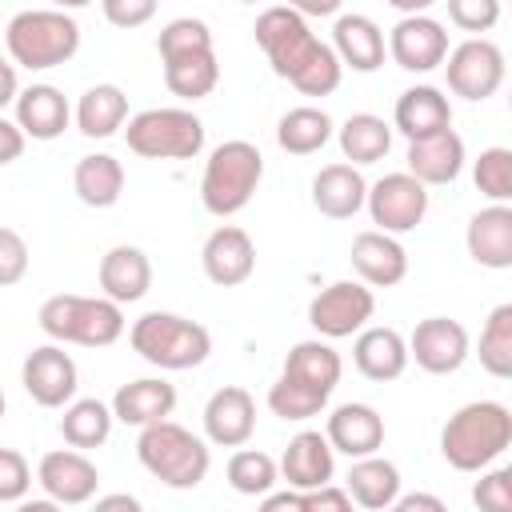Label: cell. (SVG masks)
<instances>
[{"mask_svg":"<svg viewBox=\"0 0 512 512\" xmlns=\"http://www.w3.org/2000/svg\"><path fill=\"white\" fill-rule=\"evenodd\" d=\"M348 508H352L348 488H332V480L300 492V512H348Z\"/></svg>","mask_w":512,"mask_h":512,"instance_id":"47","label":"cell"},{"mask_svg":"<svg viewBox=\"0 0 512 512\" xmlns=\"http://www.w3.org/2000/svg\"><path fill=\"white\" fill-rule=\"evenodd\" d=\"M136 460L144 464L148 476H156L164 488H176V492H188V488L204 484V476L212 468L208 440H200L196 432H188L184 424H176L168 416L140 428Z\"/></svg>","mask_w":512,"mask_h":512,"instance_id":"4","label":"cell"},{"mask_svg":"<svg viewBox=\"0 0 512 512\" xmlns=\"http://www.w3.org/2000/svg\"><path fill=\"white\" fill-rule=\"evenodd\" d=\"M396 512H416V508H428V512H444V500L440 496H424V492H412V496H396L392 500Z\"/></svg>","mask_w":512,"mask_h":512,"instance_id":"50","label":"cell"},{"mask_svg":"<svg viewBox=\"0 0 512 512\" xmlns=\"http://www.w3.org/2000/svg\"><path fill=\"white\" fill-rule=\"evenodd\" d=\"M384 44H388V56L396 60V68L432 72L448 56V28L440 20H432L428 12H416V16H400Z\"/></svg>","mask_w":512,"mask_h":512,"instance_id":"16","label":"cell"},{"mask_svg":"<svg viewBox=\"0 0 512 512\" xmlns=\"http://www.w3.org/2000/svg\"><path fill=\"white\" fill-rule=\"evenodd\" d=\"M284 376H292V380H300V384H308V388H316V392H324V396H332V388L340 384V376H344V360H340V352L328 344V340H300V344H292V352L284 356Z\"/></svg>","mask_w":512,"mask_h":512,"instance_id":"33","label":"cell"},{"mask_svg":"<svg viewBox=\"0 0 512 512\" xmlns=\"http://www.w3.org/2000/svg\"><path fill=\"white\" fill-rule=\"evenodd\" d=\"M332 472H336V452H332L324 432L304 428V432H296L288 440V448L280 456V480L288 488H296V492L320 488V484L332 480Z\"/></svg>","mask_w":512,"mask_h":512,"instance_id":"22","label":"cell"},{"mask_svg":"<svg viewBox=\"0 0 512 512\" xmlns=\"http://www.w3.org/2000/svg\"><path fill=\"white\" fill-rule=\"evenodd\" d=\"M352 360H356V372L376 380V384H388L396 376H404L408 368V340L396 332V328H384V324H364L356 332V344H352Z\"/></svg>","mask_w":512,"mask_h":512,"instance_id":"26","label":"cell"},{"mask_svg":"<svg viewBox=\"0 0 512 512\" xmlns=\"http://www.w3.org/2000/svg\"><path fill=\"white\" fill-rule=\"evenodd\" d=\"M112 424H116L112 404H104L96 396H84V400L72 396L64 404V416H60V436H64V444L88 452V448H100L112 436Z\"/></svg>","mask_w":512,"mask_h":512,"instance_id":"36","label":"cell"},{"mask_svg":"<svg viewBox=\"0 0 512 512\" xmlns=\"http://www.w3.org/2000/svg\"><path fill=\"white\" fill-rule=\"evenodd\" d=\"M480 368L496 380L512 376V304H496L480 328Z\"/></svg>","mask_w":512,"mask_h":512,"instance_id":"39","label":"cell"},{"mask_svg":"<svg viewBox=\"0 0 512 512\" xmlns=\"http://www.w3.org/2000/svg\"><path fill=\"white\" fill-rule=\"evenodd\" d=\"M4 408H8V400H4V392H0V420H4Z\"/></svg>","mask_w":512,"mask_h":512,"instance_id":"55","label":"cell"},{"mask_svg":"<svg viewBox=\"0 0 512 512\" xmlns=\"http://www.w3.org/2000/svg\"><path fill=\"white\" fill-rule=\"evenodd\" d=\"M32 488V468L16 448H0V504H20Z\"/></svg>","mask_w":512,"mask_h":512,"instance_id":"44","label":"cell"},{"mask_svg":"<svg viewBox=\"0 0 512 512\" xmlns=\"http://www.w3.org/2000/svg\"><path fill=\"white\" fill-rule=\"evenodd\" d=\"M224 476H228L232 492H240V496H264V492H272V488L280 484V464H276L268 452L240 444V448L228 456Z\"/></svg>","mask_w":512,"mask_h":512,"instance_id":"38","label":"cell"},{"mask_svg":"<svg viewBox=\"0 0 512 512\" xmlns=\"http://www.w3.org/2000/svg\"><path fill=\"white\" fill-rule=\"evenodd\" d=\"M372 312H376V296L364 280H332L312 296L308 324L324 340H344V336H356L372 320Z\"/></svg>","mask_w":512,"mask_h":512,"instance_id":"12","label":"cell"},{"mask_svg":"<svg viewBox=\"0 0 512 512\" xmlns=\"http://www.w3.org/2000/svg\"><path fill=\"white\" fill-rule=\"evenodd\" d=\"M448 4V20L460 32H492L500 24V0H444Z\"/></svg>","mask_w":512,"mask_h":512,"instance_id":"42","label":"cell"},{"mask_svg":"<svg viewBox=\"0 0 512 512\" xmlns=\"http://www.w3.org/2000/svg\"><path fill=\"white\" fill-rule=\"evenodd\" d=\"M20 384L24 392L40 404V408H64L72 396H76V384H80V372H76V360L64 352V344H40L24 356L20 364Z\"/></svg>","mask_w":512,"mask_h":512,"instance_id":"14","label":"cell"},{"mask_svg":"<svg viewBox=\"0 0 512 512\" xmlns=\"http://www.w3.org/2000/svg\"><path fill=\"white\" fill-rule=\"evenodd\" d=\"M464 244L480 268H492V272L512 268V208L508 204L480 208L464 228Z\"/></svg>","mask_w":512,"mask_h":512,"instance_id":"25","label":"cell"},{"mask_svg":"<svg viewBox=\"0 0 512 512\" xmlns=\"http://www.w3.org/2000/svg\"><path fill=\"white\" fill-rule=\"evenodd\" d=\"M200 268L220 288L244 284L256 272V244H252V236L244 228H236V224H220L204 240V248H200Z\"/></svg>","mask_w":512,"mask_h":512,"instance_id":"18","label":"cell"},{"mask_svg":"<svg viewBox=\"0 0 512 512\" xmlns=\"http://www.w3.org/2000/svg\"><path fill=\"white\" fill-rule=\"evenodd\" d=\"M240 4H260V0H240Z\"/></svg>","mask_w":512,"mask_h":512,"instance_id":"56","label":"cell"},{"mask_svg":"<svg viewBox=\"0 0 512 512\" xmlns=\"http://www.w3.org/2000/svg\"><path fill=\"white\" fill-rule=\"evenodd\" d=\"M368 180L360 176L356 164H324L312 176V204L328 220H352L364 208Z\"/></svg>","mask_w":512,"mask_h":512,"instance_id":"29","label":"cell"},{"mask_svg":"<svg viewBox=\"0 0 512 512\" xmlns=\"http://www.w3.org/2000/svg\"><path fill=\"white\" fill-rule=\"evenodd\" d=\"M16 96H20V76H16V64H12L8 56H0V112H4L8 104H16Z\"/></svg>","mask_w":512,"mask_h":512,"instance_id":"49","label":"cell"},{"mask_svg":"<svg viewBox=\"0 0 512 512\" xmlns=\"http://www.w3.org/2000/svg\"><path fill=\"white\" fill-rule=\"evenodd\" d=\"M72 192L88 208H112L124 192V164L112 152H88L72 168Z\"/></svg>","mask_w":512,"mask_h":512,"instance_id":"32","label":"cell"},{"mask_svg":"<svg viewBox=\"0 0 512 512\" xmlns=\"http://www.w3.org/2000/svg\"><path fill=\"white\" fill-rule=\"evenodd\" d=\"M364 208L380 232H412L428 216V184H420L412 172H388L364 192Z\"/></svg>","mask_w":512,"mask_h":512,"instance_id":"11","label":"cell"},{"mask_svg":"<svg viewBox=\"0 0 512 512\" xmlns=\"http://www.w3.org/2000/svg\"><path fill=\"white\" fill-rule=\"evenodd\" d=\"M472 180L492 204H508L512 200V148H500V144L484 148L472 164Z\"/></svg>","mask_w":512,"mask_h":512,"instance_id":"41","label":"cell"},{"mask_svg":"<svg viewBox=\"0 0 512 512\" xmlns=\"http://www.w3.org/2000/svg\"><path fill=\"white\" fill-rule=\"evenodd\" d=\"M348 256H352L356 276L368 288H392V284H400L408 276V252L392 232H380V228L356 232Z\"/></svg>","mask_w":512,"mask_h":512,"instance_id":"21","label":"cell"},{"mask_svg":"<svg viewBox=\"0 0 512 512\" xmlns=\"http://www.w3.org/2000/svg\"><path fill=\"white\" fill-rule=\"evenodd\" d=\"M36 324L56 344H80V348H108L124 336V304L108 296H76L60 292L48 296L36 312Z\"/></svg>","mask_w":512,"mask_h":512,"instance_id":"5","label":"cell"},{"mask_svg":"<svg viewBox=\"0 0 512 512\" xmlns=\"http://www.w3.org/2000/svg\"><path fill=\"white\" fill-rule=\"evenodd\" d=\"M160 0H100V12L112 28H140L156 16Z\"/></svg>","mask_w":512,"mask_h":512,"instance_id":"46","label":"cell"},{"mask_svg":"<svg viewBox=\"0 0 512 512\" xmlns=\"http://www.w3.org/2000/svg\"><path fill=\"white\" fill-rule=\"evenodd\" d=\"M8 60L28 72L60 68L80 52V24L60 8H24L4 28Z\"/></svg>","mask_w":512,"mask_h":512,"instance_id":"6","label":"cell"},{"mask_svg":"<svg viewBox=\"0 0 512 512\" xmlns=\"http://www.w3.org/2000/svg\"><path fill=\"white\" fill-rule=\"evenodd\" d=\"M28 276V244L16 228L0 224V288H12Z\"/></svg>","mask_w":512,"mask_h":512,"instance_id":"45","label":"cell"},{"mask_svg":"<svg viewBox=\"0 0 512 512\" xmlns=\"http://www.w3.org/2000/svg\"><path fill=\"white\" fill-rule=\"evenodd\" d=\"M512 444V412L500 400H472L440 428V456L456 472H480Z\"/></svg>","mask_w":512,"mask_h":512,"instance_id":"3","label":"cell"},{"mask_svg":"<svg viewBox=\"0 0 512 512\" xmlns=\"http://www.w3.org/2000/svg\"><path fill=\"white\" fill-rule=\"evenodd\" d=\"M260 180H264V156H260V148L252 140H224L204 160L200 204L212 216H220V220L224 216H236L256 196Z\"/></svg>","mask_w":512,"mask_h":512,"instance_id":"8","label":"cell"},{"mask_svg":"<svg viewBox=\"0 0 512 512\" xmlns=\"http://www.w3.org/2000/svg\"><path fill=\"white\" fill-rule=\"evenodd\" d=\"M100 292L116 304H136L148 296L152 288V260L144 248L136 244H112L104 256H100Z\"/></svg>","mask_w":512,"mask_h":512,"instance_id":"23","label":"cell"},{"mask_svg":"<svg viewBox=\"0 0 512 512\" xmlns=\"http://www.w3.org/2000/svg\"><path fill=\"white\" fill-rule=\"evenodd\" d=\"M76 128L88 136V140H108L124 128L128 120V96L124 88L116 84H92L80 100H76Z\"/></svg>","mask_w":512,"mask_h":512,"instance_id":"34","label":"cell"},{"mask_svg":"<svg viewBox=\"0 0 512 512\" xmlns=\"http://www.w3.org/2000/svg\"><path fill=\"white\" fill-rule=\"evenodd\" d=\"M176 408V388L164 380V376H140V380H128L116 388L112 396V416L120 424H132V428H144V424H156L164 416H172Z\"/></svg>","mask_w":512,"mask_h":512,"instance_id":"30","label":"cell"},{"mask_svg":"<svg viewBox=\"0 0 512 512\" xmlns=\"http://www.w3.org/2000/svg\"><path fill=\"white\" fill-rule=\"evenodd\" d=\"M464 140L456 128H440L432 136L408 140V156H404V172H412L420 184L436 188V184H452L464 172Z\"/></svg>","mask_w":512,"mask_h":512,"instance_id":"20","label":"cell"},{"mask_svg":"<svg viewBox=\"0 0 512 512\" xmlns=\"http://www.w3.org/2000/svg\"><path fill=\"white\" fill-rule=\"evenodd\" d=\"M12 108H16L20 132L32 136V140H56V136H64V128L72 120V108H68V100H64V92L56 84H28V88H20Z\"/></svg>","mask_w":512,"mask_h":512,"instance_id":"28","label":"cell"},{"mask_svg":"<svg viewBox=\"0 0 512 512\" xmlns=\"http://www.w3.org/2000/svg\"><path fill=\"white\" fill-rule=\"evenodd\" d=\"M444 72H448V88L460 96V100H488L500 92L504 84V52L496 40L488 36H468L464 44L448 48L444 56Z\"/></svg>","mask_w":512,"mask_h":512,"instance_id":"10","label":"cell"},{"mask_svg":"<svg viewBox=\"0 0 512 512\" xmlns=\"http://www.w3.org/2000/svg\"><path fill=\"white\" fill-rule=\"evenodd\" d=\"M388 4H392L400 16H416V12H428L436 0H388Z\"/></svg>","mask_w":512,"mask_h":512,"instance_id":"53","label":"cell"},{"mask_svg":"<svg viewBox=\"0 0 512 512\" xmlns=\"http://www.w3.org/2000/svg\"><path fill=\"white\" fill-rule=\"evenodd\" d=\"M256 432V400L240 384H224L204 404V436L216 448H240Z\"/></svg>","mask_w":512,"mask_h":512,"instance_id":"17","label":"cell"},{"mask_svg":"<svg viewBox=\"0 0 512 512\" xmlns=\"http://www.w3.org/2000/svg\"><path fill=\"white\" fill-rule=\"evenodd\" d=\"M128 344L140 360H148L160 372H188L208 360L212 332L200 320H188L176 312H144L140 320H132Z\"/></svg>","mask_w":512,"mask_h":512,"instance_id":"7","label":"cell"},{"mask_svg":"<svg viewBox=\"0 0 512 512\" xmlns=\"http://www.w3.org/2000/svg\"><path fill=\"white\" fill-rule=\"evenodd\" d=\"M324 436L332 444V452L356 460V456H372L384 448V416L372 408V404H360V400H348L340 408L328 412V424H324Z\"/></svg>","mask_w":512,"mask_h":512,"instance_id":"19","label":"cell"},{"mask_svg":"<svg viewBox=\"0 0 512 512\" xmlns=\"http://www.w3.org/2000/svg\"><path fill=\"white\" fill-rule=\"evenodd\" d=\"M336 144L344 152L348 164H376L388 156L392 148V124L376 112H352L340 128H336Z\"/></svg>","mask_w":512,"mask_h":512,"instance_id":"35","label":"cell"},{"mask_svg":"<svg viewBox=\"0 0 512 512\" xmlns=\"http://www.w3.org/2000/svg\"><path fill=\"white\" fill-rule=\"evenodd\" d=\"M92 0H52V8H60V12H76V8H88Z\"/></svg>","mask_w":512,"mask_h":512,"instance_id":"54","label":"cell"},{"mask_svg":"<svg viewBox=\"0 0 512 512\" xmlns=\"http://www.w3.org/2000/svg\"><path fill=\"white\" fill-rule=\"evenodd\" d=\"M344 488L352 496V504L368 508V512H384L392 508V500L400 496V468L384 456H356L348 476H344Z\"/></svg>","mask_w":512,"mask_h":512,"instance_id":"31","label":"cell"},{"mask_svg":"<svg viewBox=\"0 0 512 512\" xmlns=\"http://www.w3.org/2000/svg\"><path fill=\"white\" fill-rule=\"evenodd\" d=\"M268 408L280 420H312V416H320L328 408V396L280 372V380L268 388Z\"/></svg>","mask_w":512,"mask_h":512,"instance_id":"40","label":"cell"},{"mask_svg":"<svg viewBox=\"0 0 512 512\" xmlns=\"http://www.w3.org/2000/svg\"><path fill=\"white\" fill-rule=\"evenodd\" d=\"M484 472V468H480ZM472 504L484 512H512V472L492 468L472 484Z\"/></svg>","mask_w":512,"mask_h":512,"instance_id":"43","label":"cell"},{"mask_svg":"<svg viewBox=\"0 0 512 512\" xmlns=\"http://www.w3.org/2000/svg\"><path fill=\"white\" fill-rule=\"evenodd\" d=\"M24 144H28V136L20 132V124H16V120H8V116L0 112V168H4V164H12V160H20Z\"/></svg>","mask_w":512,"mask_h":512,"instance_id":"48","label":"cell"},{"mask_svg":"<svg viewBox=\"0 0 512 512\" xmlns=\"http://www.w3.org/2000/svg\"><path fill=\"white\" fill-rule=\"evenodd\" d=\"M252 36L264 48L272 72L280 80H288L300 96H332L340 88V76H344L340 56L332 52V44H324L308 28V20L296 8H288V4L264 8L256 16Z\"/></svg>","mask_w":512,"mask_h":512,"instance_id":"1","label":"cell"},{"mask_svg":"<svg viewBox=\"0 0 512 512\" xmlns=\"http://www.w3.org/2000/svg\"><path fill=\"white\" fill-rule=\"evenodd\" d=\"M156 52L164 64V84L180 100H204L220 84V60L212 48V28L196 16H176L160 28Z\"/></svg>","mask_w":512,"mask_h":512,"instance_id":"2","label":"cell"},{"mask_svg":"<svg viewBox=\"0 0 512 512\" xmlns=\"http://www.w3.org/2000/svg\"><path fill=\"white\" fill-rule=\"evenodd\" d=\"M332 52L352 72H376L384 64V56H388L384 28L364 12H344L332 24Z\"/></svg>","mask_w":512,"mask_h":512,"instance_id":"24","label":"cell"},{"mask_svg":"<svg viewBox=\"0 0 512 512\" xmlns=\"http://www.w3.org/2000/svg\"><path fill=\"white\" fill-rule=\"evenodd\" d=\"M328 140H332V116L324 108H312V104L288 108L280 116V124H276V144L284 152H292V156H312Z\"/></svg>","mask_w":512,"mask_h":512,"instance_id":"37","label":"cell"},{"mask_svg":"<svg viewBox=\"0 0 512 512\" xmlns=\"http://www.w3.org/2000/svg\"><path fill=\"white\" fill-rule=\"evenodd\" d=\"M92 500H96V508H128V512L140 508V500L136 496H124V492L120 496H92Z\"/></svg>","mask_w":512,"mask_h":512,"instance_id":"52","label":"cell"},{"mask_svg":"<svg viewBox=\"0 0 512 512\" xmlns=\"http://www.w3.org/2000/svg\"><path fill=\"white\" fill-rule=\"evenodd\" d=\"M124 140L144 160H192L204 148V120L188 108H144L128 116Z\"/></svg>","mask_w":512,"mask_h":512,"instance_id":"9","label":"cell"},{"mask_svg":"<svg viewBox=\"0 0 512 512\" xmlns=\"http://www.w3.org/2000/svg\"><path fill=\"white\" fill-rule=\"evenodd\" d=\"M288 8H296L308 20V16H336L344 8V0H288Z\"/></svg>","mask_w":512,"mask_h":512,"instance_id":"51","label":"cell"},{"mask_svg":"<svg viewBox=\"0 0 512 512\" xmlns=\"http://www.w3.org/2000/svg\"><path fill=\"white\" fill-rule=\"evenodd\" d=\"M392 128L408 140L432 136L440 128H452V104L436 84H412L396 96V112H392Z\"/></svg>","mask_w":512,"mask_h":512,"instance_id":"27","label":"cell"},{"mask_svg":"<svg viewBox=\"0 0 512 512\" xmlns=\"http://www.w3.org/2000/svg\"><path fill=\"white\" fill-rule=\"evenodd\" d=\"M468 352H472L468 328L460 320H448V316H428L408 336V360H416V368H424L428 376L460 372Z\"/></svg>","mask_w":512,"mask_h":512,"instance_id":"13","label":"cell"},{"mask_svg":"<svg viewBox=\"0 0 512 512\" xmlns=\"http://www.w3.org/2000/svg\"><path fill=\"white\" fill-rule=\"evenodd\" d=\"M36 484L52 504H88L100 488V468L80 448H52L36 464Z\"/></svg>","mask_w":512,"mask_h":512,"instance_id":"15","label":"cell"}]
</instances>
